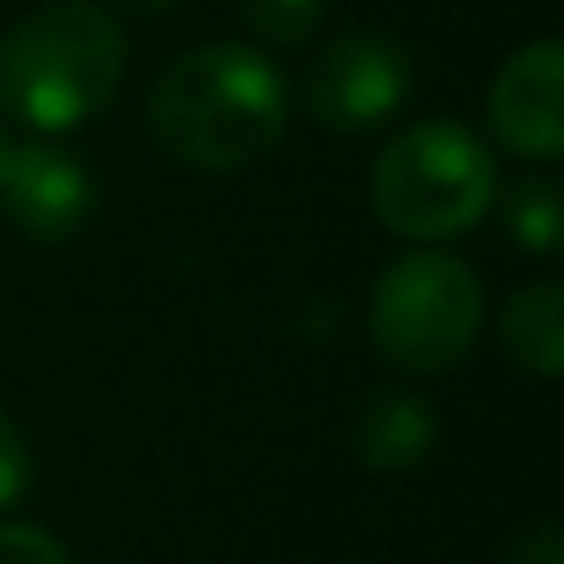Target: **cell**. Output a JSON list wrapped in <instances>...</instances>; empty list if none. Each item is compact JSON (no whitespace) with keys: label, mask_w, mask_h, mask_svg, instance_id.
<instances>
[{"label":"cell","mask_w":564,"mask_h":564,"mask_svg":"<svg viewBox=\"0 0 564 564\" xmlns=\"http://www.w3.org/2000/svg\"><path fill=\"white\" fill-rule=\"evenodd\" d=\"M289 128L282 73L232 40L183 51L150 89L155 144L194 172H243L276 150Z\"/></svg>","instance_id":"obj_1"},{"label":"cell","mask_w":564,"mask_h":564,"mask_svg":"<svg viewBox=\"0 0 564 564\" xmlns=\"http://www.w3.org/2000/svg\"><path fill=\"white\" fill-rule=\"evenodd\" d=\"M122 73V29L89 0H51L0 40V106L34 133H67L106 111Z\"/></svg>","instance_id":"obj_2"},{"label":"cell","mask_w":564,"mask_h":564,"mask_svg":"<svg viewBox=\"0 0 564 564\" xmlns=\"http://www.w3.org/2000/svg\"><path fill=\"white\" fill-rule=\"evenodd\" d=\"M498 199L492 150L448 117L415 122L388 139L371 166V210L388 232L437 243L470 232Z\"/></svg>","instance_id":"obj_3"},{"label":"cell","mask_w":564,"mask_h":564,"mask_svg":"<svg viewBox=\"0 0 564 564\" xmlns=\"http://www.w3.org/2000/svg\"><path fill=\"white\" fill-rule=\"evenodd\" d=\"M481 276L443 249H415L388 260V271L377 276L371 305H366V327L377 355L393 371L410 377H437L454 371L476 338H481Z\"/></svg>","instance_id":"obj_4"},{"label":"cell","mask_w":564,"mask_h":564,"mask_svg":"<svg viewBox=\"0 0 564 564\" xmlns=\"http://www.w3.org/2000/svg\"><path fill=\"white\" fill-rule=\"evenodd\" d=\"M300 100L333 133H371L410 100V56L399 40L371 29L338 34L305 67Z\"/></svg>","instance_id":"obj_5"},{"label":"cell","mask_w":564,"mask_h":564,"mask_svg":"<svg viewBox=\"0 0 564 564\" xmlns=\"http://www.w3.org/2000/svg\"><path fill=\"white\" fill-rule=\"evenodd\" d=\"M487 128L509 155L525 161H553L564 150V51L558 40H531L520 45L492 89H487Z\"/></svg>","instance_id":"obj_6"},{"label":"cell","mask_w":564,"mask_h":564,"mask_svg":"<svg viewBox=\"0 0 564 564\" xmlns=\"http://www.w3.org/2000/svg\"><path fill=\"white\" fill-rule=\"evenodd\" d=\"M0 205L7 216L29 232V238H73L89 210H95V177L89 166L62 150V144H12V161H7V177H0Z\"/></svg>","instance_id":"obj_7"},{"label":"cell","mask_w":564,"mask_h":564,"mask_svg":"<svg viewBox=\"0 0 564 564\" xmlns=\"http://www.w3.org/2000/svg\"><path fill=\"white\" fill-rule=\"evenodd\" d=\"M349 437L366 470H410L437 443V410L410 388H371L355 410Z\"/></svg>","instance_id":"obj_8"},{"label":"cell","mask_w":564,"mask_h":564,"mask_svg":"<svg viewBox=\"0 0 564 564\" xmlns=\"http://www.w3.org/2000/svg\"><path fill=\"white\" fill-rule=\"evenodd\" d=\"M498 338H503V355L531 371V377H558L564 366V289L553 276L531 282V289L509 294L503 305V322H498Z\"/></svg>","instance_id":"obj_9"},{"label":"cell","mask_w":564,"mask_h":564,"mask_svg":"<svg viewBox=\"0 0 564 564\" xmlns=\"http://www.w3.org/2000/svg\"><path fill=\"white\" fill-rule=\"evenodd\" d=\"M498 205H503V227H509V238L520 249H531V254H553L558 249V238H564V199H558L553 177L531 172V177L509 183Z\"/></svg>","instance_id":"obj_10"},{"label":"cell","mask_w":564,"mask_h":564,"mask_svg":"<svg viewBox=\"0 0 564 564\" xmlns=\"http://www.w3.org/2000/svg\"><path fill=\"white\" fill-rule=\"evenodd\" d=\"M238 12L260 45L289 51V45L316 40V29L327 18V0H238Z\"/></svg>","instance_id":"obj_11"},{"label":"cell","mask_w":564,"mask_h":564,"mask_svg":"<svg viewBox=\"0 0 564 564\" xmlns=\"http://www.w3.org/2000/svg\"><path fill=\"white\" fill-rule=\"evenodd\" d=\"M29 481H34V454H29L18 421L0 410V509H12L29 492Z\"/></svg>","instance_id":"obj_12"},{"label":"cell","mask_w":564,"mask_h":564,"mask_svg":"<svg viewBox=\"0 0 564 564\" xmlns=\"http://www.w3.org/2000/svg\"><path fill=\"white\" fill-rule=\"evenodd\" d=\"M0 564H73V553L45 525H0Z\"/></svg>","instance_id":"obj_13"},{"label":"cell","mask_w":564,"mask_h":564,"mask_svg":"<svg viewBox=\"0 0 564 564\" xmlns=\"http://www.w3.org/2000/svg\"><path fill=\"white\" fill-rule=\"evenodd\" d=\"M509 564H564V531H558L553 520L525 525V531L509 542Z\"/></svg>","instance_id":"obj_14"},{"label":"cell","mask_w":564,"mask_h":564,"mask_svg":"<svg viewBox=\"0 0 564 564\" xmlns=\"http://www.w3.org/2000/svg\"><path fill=\"white\" fill-rule=\"evenodd\" d=\"M122 12H166V7H177V0H117Z\"/></svg>","instance_id":"obj_15"},{"label":"cell","mask_w":564,"mask_h":564,"mask_svg":"<svg viewBox=\"0 0 564 564\" xmlns=\"http://www.w3.org/2000/svg\"><path fill=\"white\" fill-rule=\"evenodd\" d=\"M7 161H12V139H7V128H0V177H7Z\"/></svg>","instance_id":"obj_16"}]
</instances>
